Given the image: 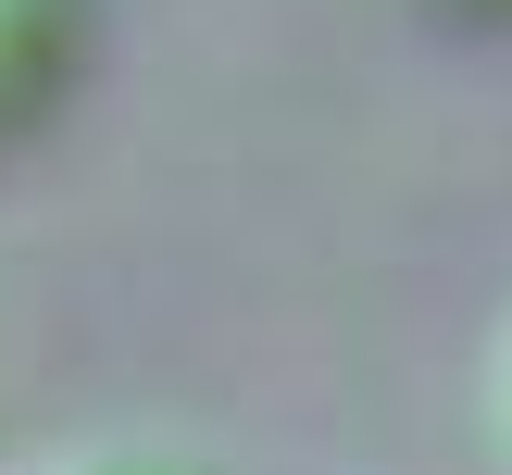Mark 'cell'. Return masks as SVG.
Segmentation results:
<instances>
[{"mask_svg":"<svg viewBox=\"0 0 512 475\" xmlns=\"http://www.w3.org/2000/svg\"><path fill=\"white\" fill-rule=\"evenodd\" d=\"M38 475H188V463H163V450H63Z\"/></svg>","mask_w":512,"mask_h":475,"instance_id":"7a4b0ae2","label":"cell"},{"mask_svg":"<svg viewBox=\"0 0 512 475\" xmlns=\"http://www.w3.org/2000/svg\"><path fill=\"white\" fill-rule=\"evenodd\" d=\"M63 38H75V0H0V113H25L50 88Z\"/></svg>","mask_w":512,"mask_h":475,"instance_id":"6da1fadb","label":"cell"},{"mask_svg":"<svg viewBox=\"0 0 512 475\" xmlns=\"http://www.w3.org/2000/svg\"><path fill=\"white\" fill-rule=\"evenodd\" d=\"M500 438H512V338H500Z\"/></svg>","mask_w":512,"mask_h":475,"instance_id":"3957f363","label":"cell"}]
</instances>
